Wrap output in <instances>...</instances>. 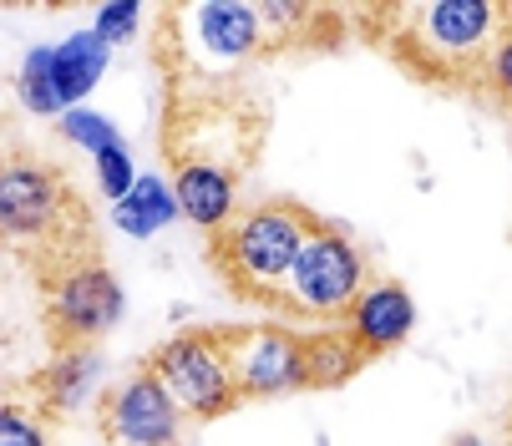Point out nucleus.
Listing matches in <instances>:
<instances>
[{
  "label": "nucleus",
  "mask_w": 512,
  "mask_h": 446,
  "mask_svg": "<svg viewBox=\"0 0 512 446\" xmlns=\"http://www.w3.org/2000/svg\"><path fill=\"white\" fill-rule=\"evenodd\" d=\"M345 330H350V340L371 360L401 350L411 340V330H416V300H411V289L401 279H371V289H365L360 300H355V310L345 315Z\"/></svg>",
  "instance_id": "nucleus-11"
},
{
  "label": "nucleus",
  "mask_w": 512,
  "mask_h": 446,
  "mask_svg": "<svg viewBox=\"0 0 512 446\" xmlns=\"http://www.w3.org/2000/svg\"><path fill=\"white\" fill-rule=\"evenodd\" d=\"M168 26L188 77H234L269 51L259 0H193L168 11Z\"/></svg>",
  "instance_id": "nucleus-4"
},
{
  "label": "nucleus",
  "mask_w": 512,
  "mask_h": 446,
  "mask_svg": "<svg viewBox=\"0 0 512 446\" xmlns=\"http://www.w3.org/2000/svg\"><path fill=\"white\" fill-rule=\"evenodd\" d=\"M142 21H148V6H137V0H107V6L92 11V31H97L112 51L127 46V41H137V36H142Z\"/></svg>",
  "instance_id": "nucleus-20"
},
{
  "label": "nucleus",
  "mask_w": 512,
  "mask_h": 446,
  "mask_svg": "<svg viewBox=\"0 0 512 446\" xmlns=\"http://www.w3.org/2000/svg\"><path fill=\"white\" fill-rule=\"evenodd\" d=\"M71 218H77V198H71L61 168L36 158H11L0 168V229H6V239L46 244Z\"/></svg>",
  "instance_id": "nucleus-8"
},
{
  "label": "nucleus",
  "mask_w": 512,
  "mask_h": 446,
  "mask_svg": "<svg viewBox=\"0 0 512 446\" xmlns=\"http://www.w3.org/2000/svg\"><path fill=\"white\" fill-rule=\"evenodd\" d=\"M482 87L512 112V21H507V31H502V41H497V51L487 61V82Z\"/></svg>",
  "instance_id": "nucleus-22"
},
{
  "label": "nucleus",
  "mask_w": 512,
  "mask_h": 446,
  "mask_svg": "<svg viewBox=\"0 0 512 446\" xmlns=\"http://www.w3.org/2000/svg\"><path fill=\"white\" fill-rule=\"evenodd\" d=\"M178 218H183V203H178V193H173V178H163V173H142L137 188H132L122 203H112L117 234L132 239V244L158 239L163 229H173Z\"/></svg>",
  "instance_id": "nucleus-14"
},
{
  "label": "nucleus",
  "mask_w": 512,
  "mask_h": 446,
  "mask_svg": "<svg viewBox=\"0 0 512 446\" xmlns=\"http://www.w3.org/2000/svg\"><path fill=\"white\" fill-rule=\"evenodd\" d=\"M371 289V264H365V249L335 229V223H315L300 259H295V274L284 284V300H279V315L284 320H310V330L320 325H345V315L355 310V300Z\"/></svg>",
  "instance_id": "nucleus-3"
},
{
  "label": "nucleus",
  "mask_w": 512,
  "mask_h": 446,
  "mask_svg": "<svg viewBox=\"0 0 512 446\" xmlns=\"http://www.w3.org/2000/svg\"><path fill=\"white\" fill-rule=\"evenodd\" d=\"M315 223L320 218L295 198L244 203V213L208 244V259H213V269L224 274V284L234 294H244V300L279 315L284 284H289V274H295V259H300Z\"/></svg>",
  "instance_id": "nucleus-2"
},
{
  "label": "nucleus",
  "mask_w": 512,
  "mask_h": 446,
  "mask_svg": "<svg viewBox=\"0 0 512 446\" xmlns=\"http://www.w3.org/2000/svg\"><path fill=\"white\" fill-rule=\"evenodd\" d=\"M173 193L183 203V218L193 223L198 234L218 239L229 223L244 213V198H239V173L218 158H193V153H178L173 158Z\"/></svg>",
  "instance_id": "nucleus-10"
},
{
  "label": "nucleus",
  "mask_w": 512,
  "mask_h": 446,
  "mask_svg": "<svg viewBox=\"0 0 512 446\" xmlns=\"http://www.w3.org/2000/svg\"><path fill=\"white\" fill-rule=\"evenodd\" d=\"M92 178H97V188H102V198H112V203H122L132 188H137V158H132V147L127 142H117V147H107V153H97L92 158Z\"/></svg>",
  "instance_id": "nucleus-19"
},
{
  "label": "nucleus",
  "mask_w": 512,
  "mask_h": 446,
  "mask_svg": "<svg viewBox=\"0 0 512 446\" xmlns=\"http://www.w3.org/2000/svg\"><path fill=\"white\" fill-rule=\"evenodd\" d=\"M229 360L244 401H284L310 391V350L305 330L289 320L229 325Z\"/></svg>",
  "instance_id": "nucleus-7"
},
{
  "label": "nucleus",
  "mask_w": 512,
  "mask_h": 446,
  "mask_svg": "<svg viewBox=\"0 0 512 446\" xmlns=\"http://www.w3.org/2000/svg\"><path fill=\"white\" fill-rule=\"evenodd\" d=\"M502 446H512V406H507V421H502Z\"/></svg>",
  "instance_id": "nucleus-24"
},
{
  "label": "nucleus",
  "mask_w": 512,
  "mask_h": 446,
  "mask_svg": "<svg viewBox=\"0 0 512 446\" xmlns=\"http://www.w3.org/2000/svg\"><path fill=\"white\" fill-rule=\"evenodd\" d=\"M102 426L112 446H183L188 441L183 406L148 365H137L127 381H117L102 396Z\"/></svg>",
  "instance_id": "nucleus-9"
},
{
  "label": "nucleus",
  "mask_w": 512,
  "mask_h": 446,
  "mask_svg": "<svg viewBox=\"0 0 512 446\" xmlns=\"http://www.w3.org/2000/svg\"><path fill=\"white\" fill-rule=\"evenodd\" d=\"M107 381V355L97 345H66L36 370V406L46 416H77Z\"/></svg>",
  "instance_id": "nucleus-12"
},
{
  "label": "nucleus",
  "mask_w": 512,
  "mask_h": 446,
  "mask_svg": "<svg viewBox=\"0 0 512 446\" xmlns=\"http://www.w3.org/2000/svg\"><path fill=\"white\" fill-rule=\"evenodd\" d=\"M376 16L386 21L381 41L416 77L436 87H482L512 6L502 0H406V6H381Z\"/></svg>",
  "instance_id": "nucleus-1"
},
{
  "label": "nucleus",
  "mask_w": 512,
  "mask_h": 446,
  "mask_svg": "<svg viewBox=\"0 0 512 446\" xmlns=\"http://www.w3.org/2000/svg\"><path fill=\"white\" fill-rule=\"evenodd\" d=\"M447 446H502V436H487V431H457Z\"/></svg>",
  "instance_id": "nucleus-23"
},
{
  "label": "nucleus",
  "mask_w": 512,
  "mask_h": 446,
  "mask_svg": "<svg viewBox=\"0 0 512 446\" xmlns=\"http://www.w3.org/2000/svg\"><path fill=\"white\" fill-rule=\"evenodd\" d=\"M107 66H112V46L92 26L51 41V71H56V92H61L66 112L71 107H92V92L102 87Z\"/></svg>",
  "instance_id": "nucleus-13"
},
{
  "label": "nucleus",
  "mask_w": 512,
  "mask_h": 446,
  "mask_svg": "<svg viewBox=\"0 0 512 446\" xmlns=\"http://www.w3.org/2000/svg\"><path fill=\"white\" fill-rule=\"evenodd\" d=\"M148 370L173 391L188 421H218L244 406L234 360H229V325H203V330H178L168 335L153 355Z\"/></svg>",
  "instance_id": "nucleus-5"
},
{
  "label": "nucleus",
  "mask_w": 512,
  "mask_h": 446,
  "mask_svg": "<svg viewBox=\"0 0 512 446\" xmlns=\"http://www.w3.org/2000/svg\"><path fill=\"white\" fill-rule=\"evenodd\" d=\"M11 92L31 117H51V122L66 117V102L56 92V71H51V46H26V56L16 61Z\"/></svg>",
  "instance_id": "nucleus-16"
},
{
  "label": "nucleus",
  "mask_w": 512,
  "mask_h": 446,
  "mask_svg": "<svg viewBox=\"0 0 512 446\" xmlns=\"http://www.w3.org/2000/svg\"><path fill=\"white\" fill-rule=\"evenodd\" d=\"M0 446H51V416L26 401H6L0 411Z\"/></svg>",
  "instance_id": "nucleus-18"
},
{
  "label": "nucleus",
  "mask_w": 512,
  "mask_h": 446,
  "mask_svg": "<svg viewBox=\"0 0 512 446\" xmlns=\"http://www.w3.org/2000/svg\"><path fill=\"white\" fill-rule=\"evenodd\" d=\"M56 132H61L71 147H82L87 158H97V153H107V147L122 142L117 122H112L107 112H97V107H71V112L56 122Z\"/></svg>",
  "instance_id": "nucleus-17"
},
{
  "label": "nucleus",
  "mask_w": 512,
  "mask_h": 446,
  "mask_svg": "<svg viewBox=\"0 0 512 446\" xmlns=\"http://www.w3.org/2000/svg\"><path fill=\"white\" fill-rule=\"evenodd\" d=\"M259 16H264L269 46H279V41L305 36V26L320 21V6H300V0H259Z\"/></svg>",
  "instance_id": "nucleus-21"
},
{
  "label": "nucleus",
  "mask_w": 512,
  "mask_h": 446,
  "mask_svg": "<svg viewBox=\"0 0 512 446\" xmlns=\"http://www.w3.org/2000/svg\"><path fill=\"white\" fill-rule=\"evenodd\" d=\"M127 315V289L102 259H66L46 284V325L56 350L66 345H97Z\"/></svg>",
  "instance_id": "nucleus-6"
},
{
  "label": "nucleus",
  "mask_w": 512,
  "mask_h": 446,
  "mask_svg": "<svg viewBox=\"0 0 512 446\" xmlns=\"http://www.w3.org/2000/svg\"><path fill=\"white\" fill-rule=\"evenodd\" d=\"M305 350H310V391H340L371 365V355L350 340L345 325L305 330Z\"/></svg>",
  "instance_id": "nucleus-15"
}]
</instances>
